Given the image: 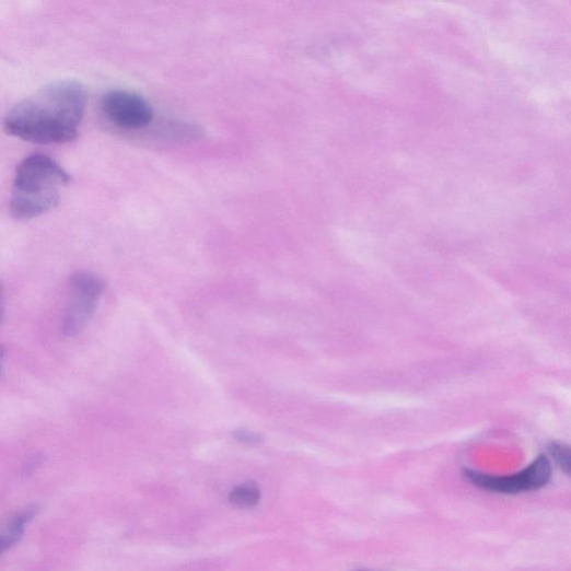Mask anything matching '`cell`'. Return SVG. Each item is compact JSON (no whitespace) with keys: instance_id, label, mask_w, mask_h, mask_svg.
I'll use <instances>...</instances> for the list:
<instances>
[{"instance_id":"cell-1","label":"cell","mask_w":571,"mask_h":571,"mask_svg":"<svg viewBox=\"0 0 571 571\" xmlns=\"http://www.w3.org/2000/svg\"><path fill=\"white\" fill-rule=\"evenodd\" d=\"M86 92L72 81L51 83L14 106L4 128L8 135L38 143L73 141L84 118Z\"/></svg>"},{"instance_id":"cell-10","label":"cell","mask_w":571,"mask_h":571,"mask_svg":"<svg viewBox=\"0 0 571 571\" xmlns=\"http://www.w3.org/2000/svg\"><path fill=\"white\" fill-rule=\"evenodd\" d=\"M4 288L3 282L0 281V323H2L3 311H4Z\"/></svg>"},{"instance_id":"cell-11","label":"cell","mask_w":571,"mask_h":571,"mask_svg":"<svg viewBox=\"0 0 571 571\" xmlns=\"http://www.w3.org/2000/svg\"><path fill=\"white\" fill-rule=\"evenodd\" d=\"M4 357H5V349H4V347L0 346V370H2Z\"/></svg>"},{"instance_id":"cell-9","label":"cell","mask_w":571,"mask_h":571,"mask_svg":"<svg viewBox=\"0 0 571 571\" xmlns=\"http://www.w3.org/2000/svg\"><path fill=\"white\" fill-rule=\"evenodd\" d=\"M234 439L238 441L240 443L247 444V445H257L261 443L263 438L260 434L256 432H252L248 430H238L234 432Z\"/></svg>"},{"instance_id":"cell-8","label":"cell","mask_w":571,"mask_h":571,"mask_svg":"<svg viewBox=\"0 0 571 571\" xmlns=\"http://www.w3.org/2000/svg\"><path fill=\"white\" fill-rule=\"evenodd\" d=\"M549 453L557 466L567 475L570 471V450L567 445L561 443H551Z\"/></svg>"},{"instance_id":"cell-7","label":"cell","mask_w":571,"mask_h":571,"mask_svg":"<svg viewBox=\"0 0 571 571\" xmlns=\"http://www.w3.org/2000/svg\"><path fill=\"white\" fill-rule=\"evenodd\" d=\"M260 497L261 492L257 483L245 482L232 491L230 501L238 508H252L258 504Z\"/></svg>"},{"instance_id":"cell-3","label":"cell","mask_w":571,"mask_h":571,"mask_svg":"<svg viewBox=\"0 0 571 571\" xmlns=\"http://www.w3.org/2000/svg\"><path fill=\"white\" fill-rule=\"evenodd\" d=\"M551 475V463L544 454L539 455L526 469L511 476H491L471 469L464 470L465 478L476 487L502 494L539 490L548 485Z\"/></svg>"},{"instance_id":"cell-6","label":"cell","mask_w":571,"mask_h":571,"mask_svg":"<svg viewBox=\"0 0 571 571\" xmlns=\"http://www.w3.org/2000/svg\"><path fill=\"white\" fill-rule=\"evenodd\" d=\"M36 508H28L12 518L4 533L0 534V555L10 550L23 537L26 526L36 515Z\"/></svg>"},{"instance_id":"cell-5","label":"cell","mask_w":571,"mask_h":571,"mask_svg":"<svg viewBox=\"0 0 571 571\" xmlns=\"http://www.w3.org/2000/svg\"><path fill=\"white\" fill-rule=\"evenodd\" d=\"M102 108L107 119L123 129H142L153 119L151 105L140 95L127 91L106 93Z\"/></svg>"},{"instance_id":"cell-2","label":"cell","mask_w":571,"mask_h":571,"mask_svg":"<svg viewBox=\"0 0 571 571\" xmlns=\"http://www.w3.org/2000/svg\"><path fill=\"white\" fill-rule=\"evenodd\" d=\"M71 178L65 168L47 155L25 159L18 168L11 212L19 220H28L55 208Z\"/></svg>"},{"instance_id":"cell-4","label":"cell","mask_w":571,"mask_h":571,"mask_svg":"<svg viewBox=\"0 0 571 571\" xmlns=\"http://www.w3.org/2000/svg\"><path fill=\"white\" fill-rule=\"evenodd\" d=\"M104 290L105 281L92 272L79 271L72 276V298L62 325L66 336L79 334L89 324Z\"/></svg>"}]
</instances>
